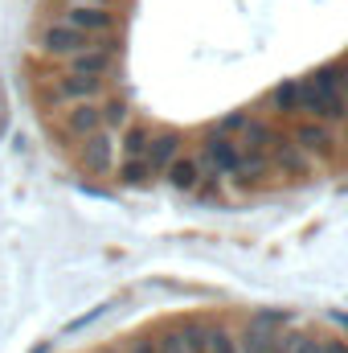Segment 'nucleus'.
I'll return each mask as SVG.
<instances>
[{
  "mask_svg": "<svg viewBox=\"0 0 348 353\" xmlns=\"http://www.w3.org/2000/svg\"><path fill=\"white\" fill-rule=\"evenodd\" d=\"M266 157H270V173L287 176V181H307V176H312V157H307L291 136H279Z\"/></svg>",
  "mask_w": 348,
  "mask_h": 353,
  "instance_id": "obj_5",
  "label": "nucleus"
},
{
  "mask_svg": "<svg viewBox=\"0 0 348 353\" xmlns=\"http://www.w3.org/2000/svg\"><path fill=\"white\" fill-rule=\"evenodd\" d=\"M345 136H348V115H345Z\"/></svg>",
  "mask_w": 348,
  "mask_h": 353,
  "instance_id": "obj_24",
  "label": "nucleus"
},
{
  "mask_svg": "<svg viewBox=\"0 0 348 353\" xmlns=\"http://www.w3.org/2000/svg\"><path fill=\"white\" fill-rule=\"evenodd\" d=\"M201 165L217 176H238L242 173V148H238V140L226 136L217 123L205 128V136H201Z\"/></svg>",
  "mask_w": 348,
  "mask_h": 353,
  "instance_id": "obj_1",
  "label": "nucleus"
},
{
  "mask_svg": "<svg viewBox=\"0 0 348 353\" xmlns=\"http://www.w3.org/2000/svg\"><path fill=\"white\" fill-rule=\"evenodd\" d=\"M58 25H70L78 33H90V37H111L119 29V21H115L111 8H62Z\"/></svg>",
  "mask_w": 348,
  "mask_h": 353,
  "instance_id": "obj_8",
  "label": "nucleus"
},
{
  "mask_svg": "<svg viewBox=\"0 0 348 353\" xmlns=\"http://www.w3.org/2000/svg\"><path fill=\"white\" fill-rule=\"evenodd\" d=\"M209 353H238V337H234L230 325L209 321Z\"/></svg>",
  "mask_w": 348,
  "mask_h": 353,
  "instance_id": "obj_16",
  "label": "nucleus"
},
{
  "mask_svg": "<svg viewBox=\"0 0 348 353\" xmlns=\"http://www.w3.org/2000/svg\"><path fill=\"white\" fill-rule=\"evenodd\" d=\"M119 181H123V185H148L152 173H148L144 161H123V165H119Z\"/></svg>",
  "mask_w": 348,
  "mask_h": 353,
  "instance_id": "obj_18",
  "label": "nucleus"
},
{
  "mask_svg": "<svg viewBox=\"0 0 348 353\" xmlns=\"http://www.w3.org/2000/svg\"><path fill=\"white\" fill-rule=\"evenodd\" d=\"M94 132H102V107L98 103H78V107H70L62 115V136H70V140L83 144Z\"/></svg>",
  "mask_w": 348,
  "mask_h": 353,
  "instance_id": "obj_11",
  "label": "nucleus"
},
{
  "mask_svg": "<svg viewBox=\"0 0 348 353\" xmlns=\"http://www.w3.org/2000/svg\"><path fill=\"white\" fill-rule=\"evenodd\" d=\"M98 353H123V350H98Z\"/></svg>",
  "mask_w": 348,
  "mask_h": 353,
  "instance_id": "obj_23",
  "label": "nucleus"
},
{
  "mask_svg": "<svg viewBox=\"0 0 348 353\" xmlns=\"http://www.w3.org/2000/svg\"><path fill=\"white\" fill-rule=\"evenodd\" d=\"M274 140H279V132H274L266 119H259V115H250L246 128L238 132V148H242V152H270Z\"/></svg>",
  "mask_w": 348,
  "mask_h": 353,
  "instance_id": "obj_13",
  "label": "nucleus"
},
{
  "mask_svg": "<svg viewBox=\"0 0 348 353\" xmlns=\"http://www.w3.org/2000/svg\"><path fill=\"white\" fill-rule=\"evenodd\" d=\"M102 41H111V37H90V33H78V29H70V25H58V21H50L45 29H41V37H37V46H41V54L45 58H74V54H83V50H94V46H102Z\"/></svg>",
  "mask_w": 348,
  "mask_h": 353,
  "instance_id": "obj_2",
  "label": "nucleus"
},
{
  "mask_svg": "<svg viewBox=\"0 0 348 353\" xmlns=\"http://www.w3.org/2000/svg\"><path fill=\"white\" fill-rule=\"evenodd\" d=\"M78 161H83V169L90 176H107L115 169V161H119V144H115V136L111 132H94L87 136L83 144H78Z\"/></svg>",
  "mask_w": 348,
  "mask_h": 353,
  "instance_id": "obj_6",
  "label": "nucleus"
},
{
  "mask_svg": "<svg viewBox=\"0 0 348 353\" xmlns=\"http://www.w3.org/2000/svg\"><path fill=\"white\" fill-rule=\"evenodd\" d=\"M324 350V341L316 337V333H299L295 329V345H291V353H320Z\"/></svg>",
  "mask_w": 348,
  "mask_h": 353,
  "instance_id": "obj_19",
  "label": "nucleus"
},
{
  "mask_svg": "<svg viewBox=\"0 0 348 353\" xmlns=\"http://www.w3.org/2000/svg\"><path fill=\"white\" fill-rule=\"evenodd\" d=\"M115 66H119V41L111 37V41H102V46H94V50H83V54L66 58V70H62V74L111 79V74H115Z\"/></svg>",
  "mask_w": 348,
  "mask_h": 353,
  "instance_id": "obj_3",
  "label": "nucleus"
},
{
  "mask_svg": "<svg viewBox=\"0 0 348 353\" xmlns=\"http://www.w3.org/2000/svg\"><path fill=\"white\" fill-rule=\"evenodd\" d=\"M115 0H66V8H111Z\"/></svg>",
  "mask_w": 348,
  "mask_h": 353,
  "instance_id": "obj_21",
  "label": "nucleus"
},
{
  "mask_svg": "<svg viewBox=\"0 0 348 353\" xmlns=\"http://www.w3.org/2000/svg\"><path fill=\"white\" fill-rule=\"evenodd\" d=\"M168 185L180 189V193H193V189H201V176H205V165H201V157H188V152H180L173 165H168Z\"/></svg>",
  "mask_w": 348,
  "mask_h": 353,
  "instance_id": "obj_12",
  "label": "nucleus"
},
{
  "mask_svg": "<svg viewBox=\"0 0 348 353\" xmlns=\"http://www.w3.org/2000/svg\"><path fill=\"white\" fill-rule=\"evenodd\" d=\"M320 353H348V341L332 337V341H324V350H320Z\"/></svg>",
  "mask_w": 348,
  "mask_h": 353,
  "instance_id": "obj_22",
  "label": "nucleus"
},
{
  "mask_svg": "<svg viewBox=\"0 0 348 353\" xmlns=\"http://www.w3.org/2000/svg\"><path fill=\"white\" fill-rule=\"evenodd\" d=\"M180 152H184V144H180V132H173V128H164V132H152V144H148V157H144V165H148L152 181L168 173V165H173Z\"/></svg>",
  "mask_w": 348,
  "mask_h": 353,
  "instance_id": "obj_10",
  "label": "nucleus"
},
{
  "mask_svg": "<svg viewBox=\"0 0 348 353\" xmlns=\"http://www.w3.org/2000/svg\"><path fill=\"white\" fill-rule=\"evenodd\" d=\"M123 123H127V99H123V94H111V99L102 103V132L123 128Z\"/></svg>",
  "mask_w": 348,
  "mask_h": 353,
  "instance_id": "obj_17",
  "label": "nucleus"
},
{
  "mask_svg": "<svg viewBox=\"0 0 348 353\" xmlns=\"http://www.w3.org/2000/svg\"><path fill=\"white\" fill-rule=\"evenodd\" d=\"M291 140L307 152V157H316V161H328V157H336V132L328 128V123H316V119H299L295 123V132H291Z\"/></svg>",
  "mask_w": 348,
  "mask_h": 353,
  "instance_id": "obj_7",
  "label": "nucleus"
},
{
  "mask_svg": "<svg viewBox=\"0 0 348 353\" xmlns=\"http://www.w3.org/2000/svg\"><path fill=\"white\" fill-rule=\"evenodd\" d=\"M266 103H270L279 115H287V119H299V87H295V79L279 83V87L266 94Z\"/></svg>",
  "mask_w": 348,
  "mask_h": 353,
  "instance_id": "obj_15",
  "label": "nucleus"
},
{
  "mask_svg": "<svg viewBox=\"0 0 348 353\" xmlns=\"http://www.w3.org/2000/svg\"><path fill=\"white\" fill-rule=\"evenodd\" d=\"M54 99L58 103H70V107H78V103H94L102 90H107V79H87V74H54Z\"/></svg>",
  "mask_w": 348,
  "mask_h": 353,
  "instance_id": "obj_9",
  "label": "nucleus"
},
{
  "mask_svg": "<svg viewBox=\"0 0 348 353\" xmlns=\"http://www.w3.org/2000/svg\"><path fill=\"white\" fill-rule=\"evenodd\" d=\"M123 353H156V345H152V333H140V337H131V341L123 345Z\"/></svg>",
  "mask_w": 348,
  "mask_h": 353,
  "instance_id": "obj_20",
  "label": "nucleus"
},
{
  "mask_svg": "<svg viewBox=\"0 0 348 353\" xmlns=\"http://www.w3.org/2000/svg\"><path fill=\"white\" fill-rule=\"evenodd\" d=\"M279 325H283V312H254L234 337H238V353H270L274 337H279Z\"/></svg>",
  "mask_w": 348,
  "mask_h": 353,
  "instance_id": "obj_4",
  "label": "nucleus"
},
{
  "mask_svg": "<svg viewBox=\"0 0 348 353\" xmlns=\"http://www.w3.org/2000/svg\"><path fill=\"white\" fill-rule=\"evenodd\" d=\"M148 144H152V128L148 123H127L123 128V161H144L148 157Z\"/></svg>",
  "mask_w": 348,
  "mask_h": 353,
  "instance_id": "obj_14",
  "label": "nucleus"
}]
</instances>
